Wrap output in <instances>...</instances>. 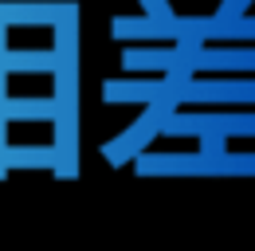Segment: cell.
Wrapping results in <instances>:
<instances>
[{
	"mask_svg": "<svg viewBox=\"0 0 255 251\" xmlns=\"http://www.w3.org/2000/svg\"><path fill=\"white\" fill-rule=\"evenodd\" d=\"M4 71L8 75H39V71H59V55L55 47L51 51H20V47H8L4 55Z\"/></svg>",
	"mask_w": 255,
	"mask_h": 251,
	"instance_id": "cell-3",
	"label": "cell"
},
{
	"mask_svg": "<svg viewBox=\"0 0 255 251\" xmlns=\"http://www.w3.org/2000/svg\"><path fill=\"white\" fill-rule=\"evenodd\" d=\"M4 165L8 169H59V149L55 145H8Z\"/></svg>",
	"mask_w": 255,
	"mask_h": 251,
	"instance_id": "cell-4",
	"label": "cell"
},
{
	"mask_svg": "<svg viewBox=\"0 0 255 251\" xmlns=\"http://www.w3.org/2000/svg\"><path fill=\"white\" fill-rule=\"evenodd\" d=\"M63 20V4H0V24H47L55 31Z\"/></svg>",
	"mask_w": 255,
	"mask_h": 251,
	"instance_id": "cell-2",
	"label": "cell"
},
{
	"mask_svg": "<svg viewBox=\"0 0 255 251\" xmlns=\"http://www.w3.org/2000/svg\"><path fill=\"white\" fill-rule=\"evenodd\" d=\"M4 118L12 122H51L59 118V106H55V94H35V98H4Z\"/></svg>",
	"mask_w": 255,
	"mask_h": 251,
	"instance_id": "cell-1",
	"label": "cell"
}]
</instances>
